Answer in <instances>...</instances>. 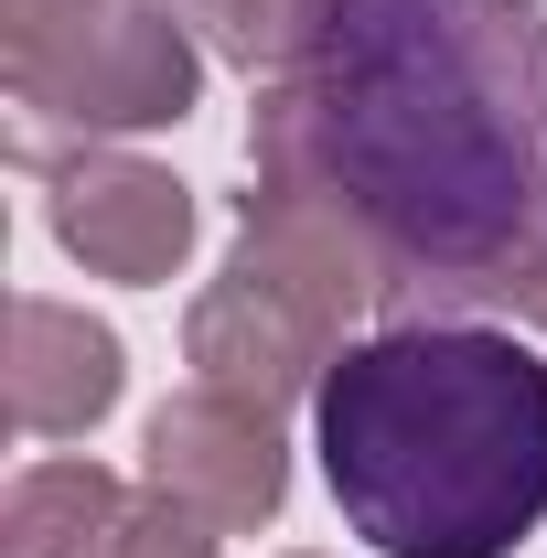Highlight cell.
Masks as SVG:
<instances>
[{
    "mask_svg": "<svg viewBox=\"0 0 547 558\" xmlns=\"http://www.w3.org/2000/svg\"><path fill=\"white\" fill-rule=\"evenodd\" d=\"M258 183H323L387 236L409 290L494 301L547 236L537 0H333L323 44L247 108Z\"/></svg>",
    "mask_w": 547,
    "mask_h": 558,
    "instance_id": "cell-1",
    "label": "cell"
},
{
    "mask_svg": "<svg viewBox=\"0 0 547 558\" xmlns=\"http://www.w3.org/2000/svg\"><path fill=\"white\" fill-rule=\"evenodd\" d=\"M323 473L365 548L505 558L547 515V365L494 323H398L323 376Z\"/></svg>",
    "mask_w": 547,
    "mask_h": 558,
    "instance_id": "cell-2",
    "label": "cell"
},
{
    "mask_svg": "<svg viewBox=\"0 0 547 558\" xmlns=\"http://www.w3.org/2000/svg\"><path fill=\"white\" fill-rule=\"evenodd\" d=\"M194 86H205V54L183 33V0H86L65 44L11 75V97L75 140L172 130L194 119Z\"/></svg>",
    "mask_w": 547,
    "mask_h": 558,
    "instance_id": "cell-3",
    "label": "cell"
},
{
    "mask_svg": "<svg viewBox=\"0 0 547 558\" xmlns=\"http://www.w3.org/2000/svg\"><path fill=\"white\" fill-rule=\"evenodd\" d=\"M226 269L290 290V301L323 312L333 333L365 323V312H387V301H409L387 236L343 205V194H323V183H247V194H236V258H226Z\"/></svg>",
    "mask_w": 547,
    "mask_h": 558,
    "instance_id": "cell-4",
    "label": "cell"
},
{
    "mask_svg": "<svg viewBox=\"0 0 547 558\" xmlns=\"http://www.w3.org/2000/svg\"><path fill=\"white\" fill-rule=\"evenodd\" d=\"M333 354H343V333L323 312H301L290 290H269V279H247V269L205 279L194 312H183V365H194V387L247 398V409H269V418H290L301 398H323Z\"/></svg>",
    "mask_w": 547,
    "mask_h": 558,
    "instance_id": "cell-5",
    "label": "cell"
},
{
    "mask_svg": "<svg viewBox=\"0 0 547 558\" xmlns=\"http://www.w3.org/2000/svg\"><path fill=\"white\" fill-rule=\"evenodd\" d=\"M54 236H65L75 269L161 290V279L183 269V247H194V194H183L161 161L86 140V150L54 161Z\"/></svg>",
    "mask_w": 547,
    "mask_h": 558,
    "instance_id": "cell-6",
    "label": "cell"
},
{
    "mask_svg": "<svg viewBox=\"0 0 547 558\" xmlns=\"http://www.w3.org/2000/svg\"><path fill=\"white\" fill-rule=\"evenodd\" d=\"M150 484L183 494L205 526H269L290 505V451H279V418L247 409V398H215V387H183L150 409Z\"/></svg>",
    "mask_w": 547,
    "mask_h": 558,
    "instance_id": "cell-7",
    "label": "cell"
},
{
    "mask_svg": "<svg viewBox=\"0 0 547 558\" xmlns=\"http://www.w3.org/2000/svg\"><path fill=\"white\" fill-rule=\"evenodd\" d=\"M0 376H11V429H22V440H86L97 418L119 409V387H130L119 333L86 323L75 301H44V290L11 301V354H0Z\"/></svg>",
    "mask_w": 547,
    "mask_h": 558,
    "instance_id": "cell-8",
    "label": "cell"
},
{
    "mask_svg": "<svg viewBox=\"0 0 547 558\" xmlns=\"http://www.w3.org/2000/svg\"><path fill=\"white\" fill-rule=\"evenodd\" d=\"M119 473L108 462H33L11 505H0V558H75L108 515H119Z\"/></svg>",
    "mask_w": 547,
    "mask_h": 558,
    "instance_id": "cell-9",
    "label": "cell"
},
{
    "mask_svg": "<svg viewBox=\"0 0 547 558\" xmlns=\"http://www.w3.org/2000/svg\"><path fill=\"white\" fill-rule=\"evenodd\" d=\"M183 22L205 33L226 65H247L258 86H269V75H290L312 44H323L333 0H183Z\"/></svg>",
    "mask_w": 547,
    "mask_h": 558,
    "instance_id": "cell-10",
    "label": "cell"
},
{
    "mask_svg": "<svg viewBox=\"0 0 547 558\" xmlns=\"http://www.w3.org/2000/svg\"><path fill=\"white\" fill-rule=\"evenodd\" d=\"M215 537H226V526H205L183 494L150 484V494H119V515H108L75 558H215Z\"/></svg>",
    "mask_w": 547,
    "mask_h": 558,
    "instance_id": "cell-11",
    "label": "cell"
}]
</instances>
